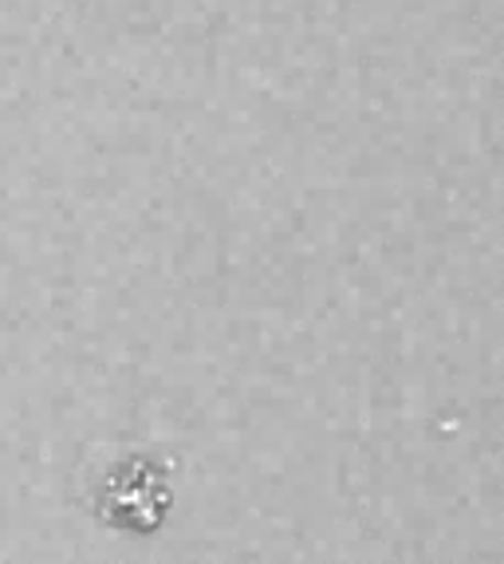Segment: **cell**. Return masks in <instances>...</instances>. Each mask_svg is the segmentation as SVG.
I'll return each mask as SVG.
<instances>
[]
</instances>
